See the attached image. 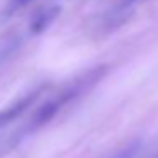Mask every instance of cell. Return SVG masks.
<instances>
[{"label":"cell","instance_id":"6da1fadb","mask_svg":"<svg viewBox=\"0 0 158 158\" xmlns=\"http://www.w3.org/2000/svg\"><path fill=\"white\" fill-rule=\"evenodd\" d=\"M104 72H106V66L94 68V70H90V72L83 73L82 77L75 78L73 82L66 83L60 92L49 95L38 109H34V112L31 114V117L24 123V126L21 127V136H19V139L24 138L26 134H31V133H34V131H38L39 127H43L44 124H48L68 102H72L73 99H77V97L82 95L83 92H87L92 85H95V83L102 78Z\"/></svg>","mask_w":158,"mask_h":158},{"label":"cell","instance_id":"7a4b0ae2","mask_svg":"<svg viewBox=\"0 0 158 158\" xmlns=\"http://www.w3.org/2000/svg\"><path fill=\"white\" fill-rule=\"evenodd\" d=\"M46 90H48V85L43 83V85H39V87H36V89L29 90L27 94L21 95L19 99H15L14 102L9 104L7 107H4V109L0 110V127H5L7 124L14 123L17 117H21L27 109H31L32 104L38 102V100L44 95Z\"/></svg>","mask_w":158,"mask_h":158},{"label":"cell","instance_id":"3957f363","mask_svg":"<svg viewBox=\"0 0 158 158\" xmlns=\"http://www.w3.org/2000/svg\"><path fill=\"white\" fill-rule=\"evenodd\" d=\"M58 14H60V7H49V9H46V10L39 12V14H36L34 21H32V24H31L32 32H41V31H44V29H48V26L55 21Z\"/></svg>","mask_w":158,"mask_h":158},{"label":"cell","instance_id":"277c9868","mask_svg":"<svg viewBox=\"0 0 158 158\" xmlns=\"http://www.w3.org/2000/svg\"><path fill=\"white\" fill-rule=\"evenodd\" d=\"M31 2H32V0H10L5 12H7V15H10V14H14L15 10H19V9L26 7L27 4H31Z\"/></svg>","mask_w":158,"mask_h":158}]
</instances>
